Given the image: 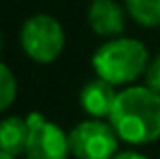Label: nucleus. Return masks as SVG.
<instances>
[{
  "label": "nucleus",
  "instance_id": "nucleus-1",
  "mask_svg": "<svg viewBox=\"0 0 160 159\" xmlns=\"http://www.w3.org/2000/svg\"><path fill=\"white\" fill-rule=\"evenodd\" d=\"M109 124L130 145L154 143L160 139V94L148 86L124 88L118 92Z\"/></svg>",
  "mask_w": 160,
  "mask_h": 159
},
{
  "label": "nucleus",
  "instance_id": "nucleus-2",
  "mask_svg": "<svg viewBox=\"0 0 160 159\" xmlns=\"http://www.w3.org/2000/svg\"><path fill=\"white\" fill-rule=\"evenodd\" d=\"M91 65L98 78L112 86L130 84L148 69V49L142 41L130 37L108 39L93 51Z\"/></svg>",
  "mask_w": 160,
  "mask_h": 159
},
{
  "label": "nucleus",
  "instance_id": "nucleus-3",
  "mask_svg": "<svg viewBox=\"0 0 160 159\" xmlns=\"http://www.w3.org/2000/svg\"><path fill=\"white\" fill-rule=\"evenodd\" d=\"M20 45L37 63H51L65 47V31L51 14H32L20 27Z\"/></svg>",
  "mask_w": 160,
  "mask_h": 159
},
{
  "label": "nucleus",
  "instance_id": "nucleus-4",
  "mask_svg": "<svg viewBox=\"0 0 160 159\" xmlns=\"http://www.w3.org/2000/svg\"><path fill=\"white\" fill-rule=\"evenodd\" d=\"M118 141L112 124L98 118L81 120L69 131V149L75 159H113Z\"/></svg>",
  "mask_w": 160,
  "mask_h": 159
},
{
  "label": "nucleus",
  "instance_id": "nucleus-5",
  "mask_svg": "<svg viewBox=\"0 0 160 159\" xmlns=\"http://www.w3.org/2000/svg\"><path fill=\"white\" fill-rule=\"evenodd\" d=\"M28 123V141L24 149L27 159H67L71 153L69 135H65L59 124L47 120L41 112H31Z\"/></svg>",
  "mask_w": 160,
  "mask_h": 159
},
{
  "label": "nucleus",
  "instance_id": "nucleus-6",
  "mask_svg": "<svg viewBox=\"0 0 160 159\" xmlns=\"http://www.w3.org/2000/svg\"><path fill=\"white\" fill-rule=\"evenodd\" d=\"M87 23L95 35L116 39L126 27V14L116 0H93L87 10Z\"/></svg>",
  "mask_w": 160,
  "mask_h": 159
},
{
  "label": "nucleus",
  "instance_id": "nucleus-7",
  "mask_svg": "<svg viewBox=\"0 0 160 159\" xmlns=\"http://www.w3.org/2000/svg\"><path fill=\"white\" fill-rule=\"evenodd\" d=\"M118 92L113 90V86L102 78H95L91 82H87L79 92V104L81 108L91 116V118H109L112 108L116 104Z\"/></svg>",
  "mask_w": 160,
  "mask_h": 159
},
{
  "label": "nucleus",
  "instance_id": "nucleus-8",
  "mask_svg": "<svg viewBox=\"0 0 160 159\" xmlns=\"http://www.w3.org/2000/svg\"><path fill=\"white\" fill-rule=\"evenodd\" d=\"M28 141V123L22 116H6L0 124V153L16 157L24 153Z\"/></svg>",
  "mask_w": 160,
  "mask_h": 159
},
{
  "label": "nucleus",
  "instance_id": "nucleus-9",
  "mask_svg": "<svg viewBox=\"0 0 160 159\" xmlns=\"http://www.w3.org/2000/svg\"><path fill=\"white\" fill-rule=\"evenodd\" d=\"M128 14L142 27H160V0H124Z\"/></svg>",
  "mask_w": 160,
  "mask_h": 159
},
{
  "label": "nucleus",
  "instance_id": "nucleus-10",
  "mask_svg": "<svg viewBox=\"0 0 160 159\" xmlns=\"http://www.w3.org/2000/svg\"><path fill=\"white\" fill-rule=\"evenodd\" d=\"M16 98V78L6 63L0 65V108L6 110Z\"/></svg>",
  "mask_w": 160,
  "mask_h": 159
},
{
  "label": "nucleus",
  "instance_id": "nucleus-11",
  "mask_svg": "<svg viewBox=\"0 0 160 159\" xmlns=\"http://www.w3.org/2000/svg\"><path fill=\"white\" fill-rule=\"evenodd\" d=\"M146 84H148L150 90L160 94V53L150 61L148 69H146Z\"/></svg>",
  "mask_w": 160,
  "mask_h": 159
},
{
  "label": "nucleus",
  "instance_id": "nucleus-12",
  "mask_svg": "<svg viewBox=\"0 0 160 159\" xmlns=\"http://www.w3.org/2000/svg\"><path fill=\"white\" fill-rule=\"evenodd\" d=\"M113 159H148V157L142 155V153H138V151H122V153H118Z\"/></svg>",
  "mask_w": 160,
  "mask_h": 159
},
{
  "label": "nucleus",
  "instance_id": "nucleus-13",
  "mask_svg": "<svg viewBox=\"0 0 160 159\" xmlns=\"http://www.w3.org/2000/svg\"><path fill=\"white\" fill-rule=\"evenodd\" d=\"M0 159H16V157H12V155H8V153H0Z\"/></svg>",
  "mask_w": 160,
  "mask_h": 159
}]
</instances>
